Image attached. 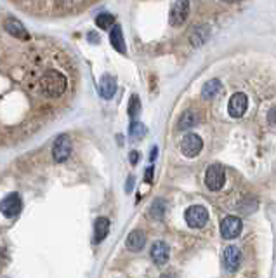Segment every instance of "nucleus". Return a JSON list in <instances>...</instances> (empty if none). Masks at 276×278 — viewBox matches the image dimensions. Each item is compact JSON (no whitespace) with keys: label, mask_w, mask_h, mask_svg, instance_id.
<instances>
[{"label":"nucleus","mask_w":276,"mask_h":278,"mask_svg":"<svg viewBox=\"0 0 276 278\" xmlns=\"http://www.w3.org/2000/svg\"><path fill=\"white\" fill-rule=\"evenodd\" d=\"M21 209H23V203L18 193H11V195H7L2 200V212H4V216H7V218L18 216L19 212H21Z\"/></svg>","instance_id":"nucleus-8"},{"label":"nucleus","mask_w":276,"mask_h":278,"mask_svg":"<svg viewBox=\"0 0 276 278\" xmlns=\"http://www.w3.org/2000/svg\"><path fill=\"white\" fill-rule=\"evenodd\" d=\"M202 148H203L202 139L196 134H186L183 138V141H181V150H183V153L188 158L196 157L202 151Z\"/></svg>","instance_id":"nucleus-5"},{"label":"nucleus","mask_w":276,"mask_h":278,"mask_svg":"<svg viewBox=\"0 0 276 278\" xmlns=\"http://www.w3.org/2000/svg\"><path fill=\"white\" fill-rule=\"evenodd\" d=\"M247 104H248V99L247 96H245L243 93H236L231 96L230 99V115L233 118H240L245 115V111H247Z\"/></svg>","instance_id":"nucleus-9"},{"label":"nucleus","mask_w":276,"mask_h":278,"mask_svg":"<svg viewBox=\"0 0 276 278\" xmlns=\"http://www.w3.org/2000/svg\"><path fill=\"white\" fill-rule=\"evenodd\" d=\"M241 233V219L234 218V216H228V218L223 219L221 223V235L226 240H233L236 238Z\"/></svg>","instance_id":"nucleus-6"},{"label":"nucleus","mask_w":276,"mask_h":278,"mask_svg":"<svg viewBox=\"0 0 276 278\" xmlns=\"http://www.w3.org/2000/svg\"><path fill=\"white\" fill-rule=\"evenodd\" d=\"M5 30H7L12 37H16V39H19V40H28L30 39L28 32H26V28L23 26V23L18 21L16 18L5 19Z\"/></svg>","instance_id":"nucleus-12"},{"label":"nucleus","mask_w":276,"mask_h":278,"mask_svg":"<svg viewBox=\"0 0 276 278\" xmlns=\"http://www.w3.org/2000/svg\"><path fill=\"white\" fill-rule=\"evenodd\" d=\"M151 259L155 264L162 266L169 261V245L165 242H155L151 245Z\"/></svg>","instance_id":"nucleus-11"},{"label":"nucleus","mask_w":276,"mask_h":278,"mask_svg":"<svg viewBox=\"0 0 276 278\" xmlns=\"http://www.w3.org/2000/svg\"><path fill=\"white\" fill-rule=\"evenodd\" d=\"M132 186H134V178L131 176V178H129V181H127V191H131Z\"/></svg>","instance_id":"nucleus-27"},{"label":"nucleus","mask_w":276,"mask_h":278,"mask_svg":"<svg viewBox=\"0 0 276 278\" xmlns=\"http://www.w3.org/2000/svg\"><path fill=\"white\" fill-rule=\"evenodd\" d=\"M268 122H271L273 125H276V106L269 110V113H268Z\"/></svg>","instance_id":"nucleus-23"},{"label":"nucleus","mask_w":276,"mask_h":278,"mask_svg":"<svg viewBox=\"0 0 276 278\" xmlns=\"http://www.w3.org/2000/svg\"><path fill=\"white\" fill-rule=\"evenodd\" d=\"M162 278H176V275H174V273H167V275H162Z\"/></svg>","instance_id":"nucleus-28"},{"label":"nucleus","mask_w":276,"mask_h":278,"mask_svg":"<svg viewBox=\"0 0 276 278\" xmlns=\"http://www.w3.org/2000/svg\"><path fill=\"white\" fill-rule=\"evenodd\" d=\"M110 233V219L97 218L94 223V243H101Z\"/></svg>","instance_id":"nucleus-13"},{"label":"nucleus","mask_w":276,"mask_h":278,"mask_svg":"<svg viewBox=\"0 0 276 278\" xmlns=\"http://www.w3.org/2000/svg\"><path fill=\"white\" fill-rule=\"evenodd\" d=\"M156 155H158V148H153V151L149 153V162H155V158H156Z\"/></svg>","instance_id":"nucleus-26"},{"label":"nucleus","mask_w":276,"mask_h":278,"mask_svg":"<svg viewBox=\"0 0 276 278\" xmlns=\"http://www.w3.org/2000/svg\"><path fill=\"white\" fill-rule=\"evenodd\" d=\"M144 243H146V236H144V233L139 232V230H134V232L127 236V249L129 250L138 252V250H141L142 247H144Z\"/></svg>","instance_id":"nucleus-15"},{"label":"nucleus","mask_w":276,"mask_h":278,"mask_svg":"<svg viewBox=\"0 0 276 278\" xmlns=\"http://www.w3.org/2000/svg\"><path fill=\"white\" fill-rule=\"evenodd\" d=\"M219 91H221V82H219V80H209V82L203 86L202 94H203V97H205V99H210V97L216 96Z\"/></svg>","instance_id":"nucleus-17"},{"label":"nucleus","mask_w":276,"mask_h":278,"mask_svg":"<svg viewBox=\"0 0 276 278\" xmlns=\"http://www.w3.org/2000/svg\"><path fill=\"white\" fill-rule=\"evenodd\" d=\"M110 42H111V46H113L120 54L125 52L124 33H122L120 25H113V30H111V33H110Z\"/></svg>","instance_id":"nucleus-16"},{"label":"nucleus","mask_w":276,"mask_h":278,"mask_svg":"<svg viewBox=\"0 0 276 278\" xmlns=\"http://www.w3.org/2000/svg\"><path fill=\"white\" fill-rule=\"evenodd\" d=\"M223 2H226V4H236V2H240V0H223Z\"/></svg>","instance_id":"nucleus-29"},{"label":"nucleus","mask_w":276,"mask_h":278,"mask_svg":"<svg viewBox=\"0 0 276 278\" xmlns=\"http://www.w3.org/2000/svg\"><path fill=\"white\" fill-rule=\"evenodd\" d=\"M66 86H68L66 77L57 72V70H47V72H44L39 79L40 93L49 97H57V96H61V94H64Z\"/></svg>","instance_id":"nucleus-1"},{"label":"nucleus","mask_w":276,"mask_h":278,"mask_svg":"<svg viewBox=\"0 0 276 278\" xmlns=\"http://www.w3.org/2000/svg\"><path fill=\"white\" fill-rule=\"evenodd\" d=\"M139 113V97L136 94L131 96V101H129V115L131 117H136Z\"/></svg>","instance_id":"nucleus-22"},{"label":"nucleus","mask_w":276,"mask_h":278,"mask_svg":"<svg viewBox=\"0 0 276 278\" xmlns=\"http://www.w3.org/2000/svg\"><path fill=\"white\" fill-rule=\"evenodd\" d=\"M70 153H71V139H70V136L61 134L52 144V158H54V162L61 164V162L68 160Z\"/></svg>","instance_id":"nucleus-4"},{"label":"nucleus","mask_w":276,"mask_h":278,"mask_svg":"<svg viewBox=\"0 0 276 278\" xmlns=\"http://www.w3.org/2000/svg\"><path fill=\"white\" fill-rule=\"evenodd\" d=\"M193 124H195V115H193V111H184V113L181 115L179 125H177V127H179L181 131H186V129L193 127Z\"/></svg>","instance_id":"nucleus-18"},{"label":"nucleus","mask_w":276,"mask_h":278,"mask_svg":"<svg viewBox=\"0 0 276 278\" xmlns=\"http://www.w3.org/2000/svg\"><path fill=\"white\" fill-rule=\"evenodd\" d=\"M113 21H115L113 16L108 14V12H103V14H99L96 18V25L99 26L101 30H108L111 25H113Z\"/></svg>","instance_id":"nucleus-20"},{"label":"nucleus","mask_w":276,"mask_h":278,"mask_svg":"<svg viewBox=\"0 0 276 278\" xmlns=\"http://www.w3.org/2000/svg\"><path fill=\"white\" fill-rule=\"evenodd\" d=\"M138 162H139V153H138V151H132V153H131V164L136 165Z\"/></svg>","instance_id":"nucleus-25"},{"label":"nucleus","mask_w":276,"mask_h":278,"mask_svg":"<svg viewBox=\"0 0 276 278\" xmlns=\"http://www.w3.org/2000/svg\"><path fill=\"white\" fill-rule=\"evenodd\" d=\"M189 12V2L188 0H176L172 11H170V25L179 26L186 21Z\"/></svg>","instance_id":"nucleus-7"},{"label":"nucleus","mask_w":276,"mask_h":278,"mask_svg":"<svg viewBox=\"0 0 276 278\" xmlns=\"http://www.w3.org/2000/svg\"><path fill=\"white\" fill-rule=\"evenodd\" d=\"M184 219L191 228H203L209 221V212L203 205H191L184 212Z\"/></svg>","instance_id":"nucleus-2"},{"label":"nucleus","mask_w":276,"mask_h":278,"mask_svg":"<svg viewBox=\"0 0 276 278\" xmlns=\"http://www.w3.org/2000/svg\"><path fill=\"white\" fill-rule=\"evenodd\" d=\"M131 134L134 136V138H142V136L146 134V127L141 124V122H132V125H131Z\"/></svg>","instance_id":"nucleus-21"},{"label":"nucleus","mask_w":276,"mask_h":278,"mask_svg":"<svg viewBox=\"0 0 276 278\" xmlns=\"http://www.w3.org/2000/svg\"><path fill=\"white\" fill-rule=\"evenodd\" d=\"M240 263H241L240 250H238L234 245L226 247V250H224V254H223V264H224V268H226V271H230V273L236 271L238 266H240Z\"/></svg>","instance_id":"nucleus-10"},{"label":"nucleus","mask_w":276,"mask_h":278,"mask_svg":"<svg viewBox=\"0 0 276 278\" xmlns=\"http://www.w3.org/2000/svg\"><path fill=\"white\" fill-rule=\"evenodd\" d=\"M149 214L153 216L155 219H160L163 218V214H165V202L163 200H155L151 205V211H149Z\"/></svg>","instance_id":"nucleus-19"},{"label":"nucleus","mask_w":276,"mask_h":278,"mask_svg":"<svg viewBox=\"0 0 276 278\" xmlns=\"http://www.w3.org/2000/svg\"><path fill=\"white\" fill-rule=\"evenodd\" d=\"M99 91L104 99H111V97L115 96V93H117V80L110 75H104L103 79H101Z\"/></svg>","instance_id":"nucleus-14"},{"label":"nucleus","mask_w":276,"mask_h":278,"mask_svg":"<svg viewBox=\"0 0 276 278\" xmlns=\"http://www.w3.org/2000/svg\"><path fill=\"white\" fill-rule=\"evenodd\" d=\"M144 181H146V183H151V181H153V167H148V169H146Z\"/></svg>","instance_id":"nucleus-24"},{"label":"nucleus","mask_w":276,"mask_h":278,"mask_svg":"<svg viewBox=\"0 0 276 278\" xmlns=\"http://www.w3.org/2000/svg\"><path fill=\"white\" fill-rule=\"evenodd\" d=\"M224 181H226V172H224L223 165H219V164L210 165L209 171H207V174H205L207 188L212 189V191H219V189L224 186Z\"/></svg>","instance_id":"nucleus-3"}]
</instances>
